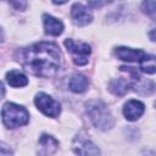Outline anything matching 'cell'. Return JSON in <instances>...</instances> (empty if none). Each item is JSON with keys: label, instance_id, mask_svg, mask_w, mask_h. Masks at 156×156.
Masks as SVG:
<instances>
[{"label": "cell", "instance_id": "obj_1", "mask_svg": "<svg viewBox=\"0 0 156 156\" xmlns=\"http://www.w3.org/2000/svg\"><path fill=\"white\" fill-rule=\"evenodd\" d=\"M17 55L22 66L37 77H52L62 66V55L58 46L49 41L35 43L21 49Z\"/></svg>", "mask_w": 156, "mask_h": 156}, {"label": "cell", "instance_id": "obj_2", "mask_svg": "<svg viewBox=\"0 0 156 156\" xmlns=\"http://www.w3.org/2000/svg\"><path fill=\"white\" fill-rule=\"evenodd\" d=\"M85 106L87 113L96 128L101 130H107L113 126V117L102 101L90 100L85 104Z\"/></svg>", "mask_w": 156, "mask_h": 156}, {"label": "cell", "instance_id": "obj_3", "mask_svg": "<svg viewBox=\"0 0 156 156\" xmlns=\"http://www.w3.org/2000/svg\"><path fill=\"white\" fill-rule=\"evenodd\" d=\"M1 117H2V123L7 128H17L20 126L28 123L29 113L24 107L20 105L6 102L2 106Z\"/></svg>", "mask_w": 156, "mask_h": 156}, {"label": "cell", "instance_id": "obj_4", "mask_svg": "<svg viewBox=\"0 0 156 156\" xmlns=\"http://www.w3.org/2000/svg\"><path fill=\"white\" fill-rule=\"evenodd\" d=\"M65 45L67 50L73 55V61L78 66H84L88 63V55L90 54V46L87 43L74 41L73 39H66Z\"/></svg>", "mask_w": 156, "mask_h": 156}, {"label": "cell", "instance_id": "obj_5", "mask_svg": "<svg viewBox=\"0 0 156 156\" xmlns=\"http://www.w3.org/2000/svg\"><path fill=\"white\" fill-rule=\"evenodd\" d=\"M72 147L76 155L78 156H99L100 155L99 147L83 133L78 134L73 139Z\"/></svg>", "mask_w": 156, "mask_h": 156}, {"label": "cell", "instance_id": "obj_6", "mask_svg": "<svg viewBox=\"0 0 156 156\" xmlns=\"http://www.w3.org/2000/svg\"><path fill=\"white\" fill-rule=\"evenodd\" d=\"M34 102H35L37 107L44 115H46L49 117H57L60 111H61L60 104L55 99H52L50 95H48L45 93H38L35 95Z\"/></svg>", "mask_w": 156, "mask_h": 156}, {"label": "cell", "instance_id": "obj_7", "mask_svg": "<svg viewBox=\"0 0 156 156\" xmlns=\"http://www.w3.org/2000/svg\"><path fill=\"white\" fill-rule=\"evenodd\" d=\"M71 17H72L73 23L77 26H85V24L90 23L93 20L91 11L88 7H85L83 4H79V2H76L72 6Z\"/></svg>", "mask_w": 156, "mask_h": 156}, {"label": "cell", "instance_id": "obj_8", "mask_svg": "<svg viewBox=\"0 0 156 156\" xmlns=\"http://www.w3.org/2000/svg\"><path fill=\"white\" fill-rule=\"evenodd\" d=\"M145 111V106L139 100H129L123 108V113L128 121H136Z\"/></svg>", "mask_w": 156, "mask_h": 156}, {"label": "cell", "instance_id": "obj_9", "mask_svg": "<svg viewBox=\"0 0 156 156\" xmlns=\"http://www.w3.org/2000/svg\"><path fill=\"white\" fill-rule=\"evenodd\" d=\"M115 54L118 58L123 60V61H140L145 54L143 50H138V49H130V48H126V46H119L115 50Z\"/></svg>", "mask_w": 156, "mask_h": 156}, {"label": "cell", "instance_id": "obj_10", "mask_svg": "<svg viewBox=\"0 0 156 156\" xmlns=\"http://www.w3.org/2000/svg\"><path fill=\"white\" fill-rule=\"evenodd\" d=\"M43 22H44V28H45L46 34L56 37V35H60L63 30V23L60 20H57L48 13L43 15Z\"/></svg>", "mask_w": 156, "mask_h": 156}, {"label": "cell", "instance_id": "obj_11", "mask_svg": "<svg viewBox=\"0 0 156 156\" xmlns=\"http://www.w3.org/2000/svg\"><path fill=\"white\" fill-rule=\"evenodd\" d=\"M39 145H40V154L41 155H51L57 150L58 141L52 138L51 135L43 134L39 139Z\"/></svg>", "mask_w": 156, "mask_h": 156}, {"label": "cell", "instance_id": "obj_12", "mask_svg": "<svg viewBox=\"0 0 156 156\" xmlns=\"http://www.w3.org/2000/svg\"><path fill=\"white\" fill-rule=\"evenodd\" d=\"M88 85H89L88 78L83 74H79V73L73 74L69 79V83H68L69 90L73 93H83L87 90Z\"/></svg>", "mask_w": 156, "mask_h": 156}, {"label": "cell", "instance_id": "obj_13", "mask_svg": "<svg viewBox=\"0 0 156 156\" xmlns=\"http://www.w3.org/2000/svg\"><path fill=\"white\" fill-rule=\"evenodd\" d=\"M6 80L7 83L13 87V88H20V87H24L28 84V78L20 71H10L6 73Z\"/></svg>", "mask_w": 156, "mask_h": 156}, {"label": "cell", "instance_id": "obj_14", "mask_svg": "<svg viewBox=\"0 0 156 156\" xmlns=\"http://www.w3.org/2000/svg\"><path fill=\"white\" fill-rule=\"evenodd\" d=\"M129 87H130V80H129V79L117 78V79L111 80V83H110V85H108V89H110L115 95L123 96V95L128 91Z\"/></svg>", "mask_w": 156, "mask_h": 156}, {"label": "cell", "instance_id": "obj_15", "mask_svg": "<svg viewBox=\"0 0 156 156\" xmlns=\"http://www.w3.org/2000/svg\"><path fill=\"white\" fill-rule=\"evenodd\" d=\"M140 69L145 73L152 74L156 73V56L155 55H145L140 61Z\"/></svg>", "mask_w": 156, "mask_h": 156}, {"label": "cell", "instance_id": "obj_16", "mask_svg": "<svg viewBox=\"0 0 156 156\" xmlns=\"http://www.w3.org/2000/svg\"><path fill=\"white\" fill-rule=\"evenodd\" d=\"M141 10L146 16H149L152 20H156V1H144L141 4Z\"/></svg>", "mask_w": 156, "mask_h": 156}, {"label": "cell", "instance_id": "obj_17", "mask_svg": "<svg viewBox=\"0 0 156 156\" xmlns=\"http://www.w3.org/2000/svg\"><path fill=\"white\" fill-rule=\"evenodd\" d=\"M12 152L10 150V147H7L4 143H1V156H11Z\"/></svg>", "mask_w": 156, "mask_h": 156}, {"label": "cell", "instance_id": "obj_18", "mask_svg": "<svg viewBox=\"0 0 156 156\" xmlns=\"http://www.w3.org/2000/svg\"><path fill=\"white\" fill-rule=\"evenodd\" d=\"M149 37H150V39H151L152 41H156V28H154V29L149 33Z\"/></svg>", "mask_w": 156, "mask_h": 156}, {"label": "cell", "instance_id": "obj_19", "mask_svg": "<svg viewBox=\"0 0 156 156\" xmlns=\"http://www.w3.org/2000/svg\"><path fill=\"white\" fill-rule=\"evenodd\" d=\"M12 5H13V6H16L17 9H20V7H22V9H23V7H26V5H27V4H26L24 1H22V2H12Z\"/></svg>", "mask_w": 156, "mask_h": 156}, {"label": "cell", "instance_id": "obj_20", "mask_svg": "<svg viewBox=\"0 0 156 156\" xmlns=\"http://www.w3.org/2000/svg\"><path fill=\"white\" fill-rule=\"evenodd\" d=\"M144 156H156L154 152H146V155H144Z\"/></svg>", "mask_w": 156, "mask_h": 156}]
</instances>
